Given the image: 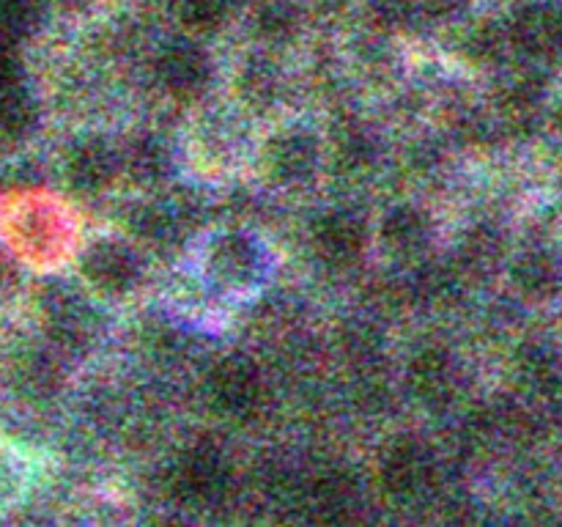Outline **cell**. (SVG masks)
<instances>
[{
	"instance_id": "4fadbf2b",
	"label": "cell",
	"mask_w": 562,
	"mask_h": 527,
	"mask_svg": "<svg viewBox=\"0 0 562 527\" xmlns=\"http://www.w3.org/2000/svg\"><path fill=\"white\" fill-rule=\"evenodd\" d=\"M379 239L395 258H417L434 239V223L417 203H395L379 223Z\"/></svg>"
},
{
	"instance_id": "7c38bea8",
	"label": "cell",
	"mask_w": 562,
	"mask_h": 527,
	"mask_svg": "<svg viewBox=\"0 0 562 527\" xmlns=\"http://www.w3.org/2000/svg\"><path fill=\"white\" fill-rule=\"evenodd\" d=\"M514 371L519 388L532 399L562 395V349L547 338H530L516 349Z\"/></svg>"
},
{
	"instance_id": "7a4b0ae2",
	"label": "cell",
	"mask_w": 562,
	"mask_h": 527,
	"mask_svg": "<svg viewBox=\"0 0 562 527\" xmlns=\"http://www.w3.org/2000/svg\"><path fill=\"white\" fill-rule=\"evenodd\" d=\"M209 406L225 421H250L267 401V379L245 355H228L212 366L203 382Z\"/></svg>"
},
{
	"instance_id": "9a60e30c",
	"label": "cell",
	"mask_w": 562,
	"mask_h": 527,
	"mask_svg": "<svg viewBox=\"0 0 562 527\" xmlns=\"http://www.w3.org/2000/svg\"><path fill=\"white\" fill-rule=\"evenodd\" d=\"M124 168L130 170L137 184H157V181L168 179L170 168H173L168 143L151 132L135 137L124 152Z\"/></svg>"
},
{
	"instance_id": "9c48e42d",
	"label": "cell",
	"mask_w": 562,
	"mask_h": 527,
	"mask_svg": "<svg viewBox=\"0 0 562 527\" xmlns=\"http://www.w3.org/2000/svg\"><path fill=\"white\" fill-rule=\"evenodd\" d=\"M203 267L212 283H220L223 289H247L261 278L263 250L252 236L225 231L209 242Z\"/></svg>"
},
{
	"instance_id": "6da1fadb",
	"label": "cell",
	"mask_w": 562,
	"mask_h": 527,
	"mask_svg": "<svg viewBox=\"0 0 562 527\" xmlns=\"http://www.w3.org/2000/svg\"><path fill=\"white\" fill-rule=\"evenodd\" d=\"M168 483L173 497L187 508H214L234 483V464L217 445L195 442L176 456Z\"/></svg>"
},
{
	"instance_id": "cb8c5ba5",
	"label": "cell",
	"mask_w": 562,
	"mask_h": 527,
	"mask_svg": "<svg viewBox=\"0 0 562 527\" xmlns=\"http://www.w3.org/2000/svg\"><path fill=\"white\" fill-rule=\"evenodd\" d=\"M470 0H409V9L415 14V20H428V22H442L453 20L456 14L467 9Z\"/></svg>"
},
{
	"instance_id": "8fae6325",
	"label": "cell",
	"mask_w": 562,
	"mask_h": 527,
	"mask_svg": "<svg viewBox=\"0 0 562 527\" xmlns=\"http://www.w3.org/2000/svg\"><path fill=\"white\" fill-rule=\"evenodd\" d=\"M86 269L91 283L110 296L132 294L143 280L140 253L124 239H104L93 245Z\"/></svg>"
},
{
	"instance_id": "d4e9b609",
	"label": "cell",
	"mask_w": 562,
	"mask_h": 527,
	"mask_svg": "<svg viewBox=\"0 0 562 527\" xmlns=\"http://www.w3.org/2000/svg\"><path fill=\"white\" fill-rule=\"evenodd\" d=\"M552 119H554V126H558V132L562 135V99L558 102V108H554Z\"/></svg>"
},
{
	"instance_id": "52a82bcc",
	"label": "cell",
	"mask_w": 562,
	"mask_h": 527,
	"mask_svg": "<svg viewBox=\"0 0 562 527\" xmlns=\"http://www.w3.org/2000/svg\"><path fill=\"white\" fill-rule=\"evenodd\" d=\"M406 390L417 404L442 410L461 388V366L453 351L442 344H423L412 351L404 371Z\"/></svg>"
},
{
	"instance_id": "d6986e66",
	"label": "cell",
	"mask_w": 562,
	"mask_h": 527,
	"mask_svg": "<svg viewBox=\"0 0 562 527\" xmlns=\"http://www.w3.org/2000/svg\"><path fill=\"white\" fill-rule=\"evenodd\" d=\"M231 0H179L176 14L192 33H214L225 25Z\"/></svg>"
},
{
	"instance_id": "e0dca14e",
	"label": "cell",
	"mask_w": 562,
	"mask_h": 527,
	"mask_svg": "<svg viewBox=\"0 0 562 527\" xmlns=\"http://www.w3.org/2000/svg\"><path fill=\"white\" fill-rule=\"evenodd\" d=\"M137 234L157 247H173L184 236V220L173 206L154 203L137 214Z\"/></svg>"
},
{
	"instance_id": "44dd1931",
	"label": "cell",
	"mask_w": 562,
	"mask_h": 527,
	"mask_svg": "<svg viewBox=\"0 0 562 527\" xmlns=\"http://www.w3.org/2000/svg\"><path fill=\"white\" fill-rule=\"evenodd\" d=\"M505 47H510L508 31H505V27L486 25V27H477V31H472L470 36H467V49H470L472 58L483 60V64L497 60L499 55L505 53Z\"/></svg>"
},
{
	"instance_id": "5bb4252c",
	"label": "cell",
	"mask_w": 562,
	"mask_h": 527,
	"mask_svg": "<svg viewBox=\"0 0 562 527\" xmlns=\"http://www.w3.org/2000/svg\"><path fill=\"white\" fill-rule=\"evenodd\" d=\"M379 157V143L368 126L346 124L340 126L333 141V162L344 176L366 173Z\"/></svg>"
},
{
	"instance_id": "603a6c76",
	"label": "cell",
	"mask_w": 562,
	"mask_h": 527,
	"mask_svg": "<svg viewBox=\"0 0 562 527\" xmlns=\"http://www.w3.org/2000/svg\"><path fill=\"white\" fill-rule=\"evenodd\" d=\"M258 66L245 75V88H241V91H245L247 102L267 104L278 97V80H274V75L267 69V66H263V69H258Z\"/></svg>"
},
{
	"instance_id": "2e32d148",
	"label": "cell",
	"mask_w": 562,
	"mask_h": 527,
	"mask_svg": "<svg viewBox=\"0 0 562 527\" xmlns=\"http://www.w3.org/2000/svg\"><path fill=\"white\" fill-rule=\"evenodd\" d=\"M121 170H124V154L115 152L110 143L91 141L77 152L75 176L86 190H104Z\"/></svg>"
},
{
	"instance_id": "30bf717a",
	"label": "cell",
	"mask_w": 562,
	"mask_h": 527,
	"mask_svg": "<svg viewBox=\"0 0 562 527\" xmlns=\"http://www.w3.org/2000/svg\"><path fill=\"white\" fill-rule=\"evenodd\" d=\"M508 283L521 302L549 305L562 294V256L547 245H530L508 261Z\"/></svg>"
},
{
	"instance_id": "5b68a950",
	"label": "cell",
	"mask_w": 562,
	"mask_h": 527,
	"mask_svg": "<svg viewBox=\"0 0 562 527\" xmlns=\"http://www.w3.org/2000/svg\"><path fill=\"white\" fill-rule=\"evenodd\" d=\"M324 148L316 132L307 126H285L274 132L261 152V168L278 187H300L322 168Z\"/></svg>"
},
{
	"instance_id": "ffe728a7",
	"label": "cell",
	"mask_w": 562,
	"mask_h": 527,
	"mask_svg": "<svg viewBox=\"0 0 562 527\" xmlns=\"http://www.w3.org/2000/svg\"><path fill=\"white\" fill-rule=\"evenodd\" d=\"M300 25V14L289 0H269L258 9L256 31L267 42H289Z\"/></svg>"
},
{
	"instance_id": "3957f363",
	"label": "cell",
	"mask_w": 562,
	"mask_h": 527,
	"mask_svg": "<svg viewBox=\"0 0 562 527\" xmlns=\"http://www.w3.org/2000/svg\"><path fill=\"white\" fill-rule=\"evenodd\" d=\"M376 475L379 486L390 500L412 503L431 492L437 481V456L420 437L404 434V437L390 439L387 448L382 450Z\"/></svg>"
},
{
	"instance_id": "ac0fdd59",
	"label": "cell",
	"mask_w": 562,
	"mask_h": 527,
	"mask_svg": "<svg viewBox=\"0 0 562 527\" xmlns=\"http://www.w3.org/2000/svg\"><path fill=\"white\" fill-rule=\"evenodd\" d=\"M543 102H547V91L543 82L536 75H521L516 77L508 86L503 97V110L508 119L514 121H530L541 113Z\"/></svg>"
},
{
	"instance_id": "ba28073f",
	"label": "cell",
	"mask_w": 562,
	"mask_h": 527,
	"mask_svg": "<svg viewBox=\"0 0 562 527\" xmlns=\"http://www.w3.org/2000/svg\"><path fill=\"white\" fill-rule=\"evenodd\" d=\"M508 42L521 58L532 64H549V60L562 58V5L547 3H527L510 16L505 25Z\"/></svg>"
},
{
	"instance_id": "277c9868",
	"label": "cell",
	"mask_w": 562,
	"mask_h": 527,
	"mask_svg": "<svg viewBox=\"0 0 562 527\" xmlns=\"http://www.w3.org/2000/svg\"><path fill=\"white\" fill-rule=\"evenodd\" d=\"M154 82L176 102H198L214 80V64L206 49L192 38L162 44L151 60Z\"/></svg>"
},
{
	"instance_id": "7402d4cb",
	"label": "cell",
	"mask_w": 562,
	"mask_h": 527,
	"mask_svg": "<svg viewBox=\"0 0 562 527\" xmlns=\"http://www.w3.org/2000/svg\"><path fill=\"white\" fill-rule=\"evenodd\" d=\"M22 486H25V467L9 448H0V508L14 503Z\"/></svg>"
},
{
	"instance_id": "8992f818",
	"label": "cell",
	"mask_w": 562,
	"mask_h": 527,
	"mask_svg": "<svg viewBox=\"0 0 562 527\" xmlns=\"http://www.w3.org/2000/svg\"><path fill=\"white\" fill-rule=\"evenodd\" d=\"M311 250L324 267L329 269H351L360 264L368 250V225L357 212L344 206H335L313 217L311 231Z\"/></svg>"
}]
</instances>
